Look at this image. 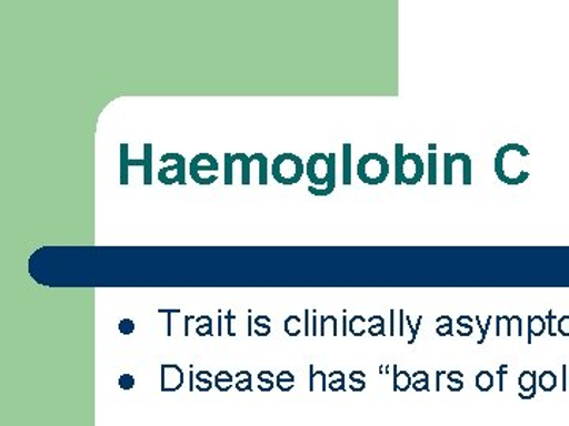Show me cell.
<instances>
[{"mask_svg":"<svg viewBox=\"0 0 569 426\" xmlns=\"http://www.w3.org/2000/svg\"><path fill=\"white\" fill-rule=\"evenodd\" d=\"M343 185H351V144H343Z\"/></svg>","mask_w":569,"mask_h":426,"instance_id":"obj_11","label":"cell"},{"mask_svg":"<svg viewBox=\"0 0 569 426\" xmlns=\"http://www.w3.org/2000/svg\"><path fill=\"white\" fill-rule=\"evenodd\" d=\"M234 159L241 162L242 185H250V164L253 163L252 156H247L246 153H236Z\"/></svg>","mask_w":569,"mask_h":426,"instance_id":"obj_10","label":"cell"},{"mask_svg":"<svg viewBox=\"0 0 569 426\" xmlns=\"http://www.w3.org/2000/svg\"><path fill=\"white\" fill-rule=\"evenodd\" d=\"M119 384H121L122 388H126V390H130L134 386V379L130 375H123L121 379H119Z\"/></svg>","mask_w":569,"mask_h":426,"instance_id":"obj_15","label":"cell"},{"mask_svg":"<svg viewBox=\"0 0 569 426\" xmlns=\"http://www.w3.org/2000/svg\"><path fill=\"white\" fill-rule=\"evenodd\" d=\"M429 185H437V153L429 152Z\"/></svg>","mask_w":569,"mask_h":426,"instance_id":"obj_14","label":"cell"},{"mask_svg":"<svg viewBox=\"0 0 569 426\" xmlns=\"http://www.w3.org/2000/svg\"><path fill=\"white\" fill-rule=\"evenodd\" d=\"M328 185L325 189H317V186H309V192L313 196L326 197L332 194L336 190L337 174H336V153L329 155V173H328Z\"/></svg>","mask_w":569,"mask_h":426,"instance_id":"obj_9","label":"cell"},{"mask_svg":"<svg viewBox=\"0 0 569 426\" xmlns=\"http://www.w3.org/2000/svg\"><path fill=\"white\" fill-rule=\"evenodd\" d=\"M329 156L325 153H313L306 163V174L312 186L325 189L328 185Z\"/></svg>","mask_w":569,"mask_h":426,"instance_id":"obj_7","label":"cell"},{"mask_svg":"<svg viewBox=\"0 0 569 426\" xmlns=\"http://www.w3.org/2000/svg\"><path fill=\"white\" fill-rule=\"evenodd\" d=\"M530 152L523 145L507 144L498 151L493 171L497 178L507 185H520L529 179L526 159H529Z\"/></svg>","mask_w":569,"mask_h":426,"instance_id":"obj_1","label":"cell"},{"mask_svg":"<svg viewBox=\"0 0 569 426\" xmlns=\"http://www.w3.org/2000/svg\"><path fill=\"white\" fill-rule=\"evenodd\" d=\"M389 171H391V166H389L387 156L380 155V153L362 155L359 159L358 168H356L359 181L370 186H378L387 181Z\"/></svg>","mask_w":569,"mask_h":426,"instance_id":"obj_3","label":"cell"},{"mask_svg":"<svg viewBox=\"0 0 569 426\" xmlns=\"http://www.w3.org/2000/svg\"><path fill=\"white\" fill-rule=\"evenodd\" d=\"M257 156V162L260 163V185H268V159L263 153H254Z\"/></svg>","mask_w":569,"mask_h":426,"instance_id":"obj_13","label":"cell"},{"mask_svg":"<svg viewBox=\"0 0 569 426\" xmlns=\"http://www.w3.org/2000/svg\"><path fill=\"white\" fill-rule=\"evenodd\" d=\"M233 164L230 153H224V186L233 185Z\"/></svg>","mask_w":569,"mask_h":426,"instance_id":"obj_12","label":"cell"},{"mask_svg":"<svg viewBox=\"0 0 569 426\" xmlns=\"http://www.w3.org/2000/svg\"><path fill=\"white\" fill-rule=\"evenodd\" d=\"M133 323L132 321L126 320L121 323V332L122 334H132L133 332Z\"/></svg>","mask_w":569,"mask_h":426,"instance_id":"obj_16","label":"cell"},{"mask_svg":"<svg viewBox=\"0 0 569 426\" xmlns=\"http://www.w3.org/2000/svg\"><path fill=\"white\" fill-rule=\"evenodd\" d=\"M204 171H212L217 173L219 171V163L209 153H198L197 156L190 162V175H201Z\"/></svg>","mask_w":569,"mask_h":426,"instance_id":"obj_8","label":"cell"},{"mask_svg":"<svg viewBox=\"0 0 569 426\" xmlns=\"http://www.w3.org/2000/svg\"><path fill=\"white\" fill-rule=\"evenodd\" d=\"M425 178V162L418 153H406L403 144L396 145V185L415 186Z\"/></svg>","mask_w":569,"mask_h":426,"instance_id":"obj_2","label":"cell"},{"mask_svg":"<svg viewBox=\"0 0 569 426\" xmlns=\"http://www.w3.org/2000/svg\"><path fill=\"white\" fill-rule=\"evenodd\" d=\"M306 166L302 159L295 153H282L272 163V178L284 186L296 185L305 175Z\"/></svg>","mask_w":569,"mask_h":426,"instance_id":"obj_4","label":"cell"},{"mask_svg":"<svg viewBox=\"0 0 569 426\" xmlns=\"http://www.w3.org/2000/svg\"><path fill=\"white\" fill-rule=\"evenodd\" d=\"M144 168V185H152V144H144V160L129 159V144H121V185L129 186V168Z\"/></svg>","mask_w":569,"mask_h":426,"instance_id":"obj_5","label":"cell"},{"mask_svg":"<svg viewBox=\"0 0 569 426\" xmlns=\"http://www.w3.org/2000/svg\"><path fill=\"white\" fill-rule=\"evenodd\" d=\"M170 160H173L174 164L173 166H167L163 168V170H160V183H163V185L167 186L176 185V183H178V185H186V159H183L182 155H179V153H167V155H163L162 159H160V162H170Z\"/></svg>","mask_w":569,"mask_h":426,"instance_id":"obj_6","label":"cell"}]
</instances>
